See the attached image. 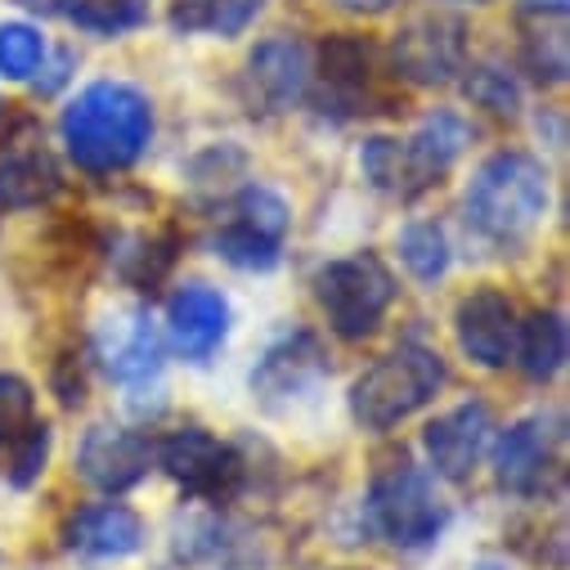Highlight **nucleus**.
Returning a JSON list of instances; mask_svg holds the SVG:
<instances>
[{
    "label": "nucleus",
    "mask_w": 570,
    "mask_h": 570,
    "mask_svg": "<svg viewBox=\"0 0 570 570\" xmlns=\"http://www.w3.org/2000/svg\"><path fill=\"white\" fill-rule=\"evenodd\" d=\"M450 382V368L441 351L422 342H400L382 360H373L355 382H351V417L360 432H395L417 409H426Z\"/></svg>",
    "instance_id": "nucleus-3"
},
{
    "label": "nucleus",
    "mask_w": 570,
    "mask_h": 570,
    "mask_svg": "<svg viewBox=\"0 0 570 570\" xmlns=\"http://www.w3.org/2000/svg\"><path fill=\"white\" fill-rule=\"evenodd\" d=\"M450 503L436 490V476L413 468L409 459H391L373 472L364 494V525L368 534L386 539L400 552L432 548L450 525Z\"/></svg>",
    "instance_id": "nucleus-4"
},
{
    "label": "nucleus",
    "mask_w": 570,
    "mask_h": 570,
    "mask_svg": "<svg viewBox=\"0 0 570 570\" xmlns=\"http://www.w3.org/2000/svg\"><path fill=\"white\" fill-rule=\"evenodd\" d=\"M360 171H364V180L377 189V194H386V198H395V203H413L417 198V189H413V180H409V163H404V145L395 135H368L364 145H360Z\"/></svg>",
    "instance_id": "nucleus-24"
},
{
    "label": "nucleus",
    "mask_w": 570,
    "mask_h": 570,
    "mask_svg": "<svg viewBox=\"0 0 570 570\" xmlns=\"http://www.w3.org/2000/svg\"><path fill=\"white\" fill-rule=\"evenodd\" d=\"M37 422V391L28 377L0 368V450L14 445Z\"/></svg>",
    "instance_id": "nucleus-29"
},
{
    "label": "nucleus",
    "mask_w": 570,
    "mask_h": 570,
    "mask_svg": "<svg viewBox=\"0 0 570 570\" xmlns=\"http://www.w3.org/2000/svg\"><path fill=\"white\" fill-rule=\"evenodd\" d=\"M176 234H130L126 252H117V274L130 283V288L154 293L167 278V269L176 265Z\"/></svg>",
    "instance_id": "nucleus-25"
},
{
    "label": "nucleus",
    "mask_w": 570,
    "mask_h": 570,
    "mask_svg": "<svg viewBox=\"0 0 570 570\" xmlns=\"http://www.w3.org/2000/svg\"><path fill=\"white\" fill-rule=\"evenodd\" d=\"M63 14L90 37H130L149 23V0H68Z\"/></svg>",
    "instance_id": "nucleus-26"
},
{
    "label": "nucleus",
    "mask_w": 570,
    "mask_h": 570,
    "mask_svg": "<svg viewBox=\"0 0 570 570\" xmlns=\"http://www.w3.org/2000/svg\"><path fill=\"white\" fill-rule=\"evenodd\" d=\"M50 445H55V432H50V422H32L28 432L10 445L14 450V459H10V485L14 490H32L37 481H41V472H46V463H50Z\"/></svg>",
    "instance_id": "nucleus-30"
},
{
    "label": "nucleus",
    "mask_w": 570,
    "mask_h": 570,
    "mask_svg": "<svg viewBox=\"0 0 570 570\" xmlns=\"http://www.w3.org/2000/svg\"><path fill=\"white\" fill-rule=\"evenodd\" d=\"M395 6V0H342V10H351V14H386Z\"/></svg>",
    "instance_id": "nucleus-32"
},
{
    "label": "nucleus",
    "mask_w": 570,
    "mask_h": 570,
    "mask_svg": "<svg viewBox=\"0 0 570 570\" xmlns=\"http://www.w3.org/2000/svg\"><path fill=\"white\" fill-rule=\"evenodd\" d=\"M468 99L494 117H517L521 112V86L512 77V68L503 63H476L468 72Z\"/></svg>",
    "instance_id": "nucleus-28"
},
{
    "label": "nucleus",
    "mask_w": 570,
    "mask_h": 570,
    "mask_svg": "<svg viewBox=\"0 0 570 570\" xmlns=\"http://www.w3.org/2000/svg\"><path fill=\"white\" fill-rule=\"evenodd\" d=\"M46 37L32 23H0V77L6 81H32L46 68Z\"/></svg>",
    "instance_id": "nucleus-27"
},
{
    "label": "nucleus",
    "mask_w": 570,
    "mask_h": 570,
    "mask_svg": "<svg viewBox=\"0 0 570 570\" xmlns=\"http://www.w3.org/2000/svg\"><path fill=\"white\" fill-rule=\"evenodd\" d=\"M525 68L539 77V81H566V32H561V23L557 28H539V32H530L525 37Z\"/></svg>",
    "instance_id": "nucleus-31"
},
{
    "label": "nucleus",
    "mask_w": 570,
    "mask_h": 570,
    "mask_svg": "<svg viewBox=\"0 0 570 570\" xmlns=\"http://www.w3.org/2000/svg\"><path fill=\"white\" fill-rule=\"evenodd\" d=\"M391 68L413 86H450L468 72V23L441 10L413 14L391 37Z\"/></svg>",
    "instance_id": "nucleus-10"
},
{
    "label": "nucleus",
    "mask_w": 570,
    "mask_h": 570,
    "mask_svg": "<svg viewBox=\"0 0 570 570\" xmlns=\"http://www.w3.org/2000/svg\"><path fill=\"white\" fill-rule=\"evenodd\" d=\"M293 229V207L269 185H243L229 207L220 229L212 234V252L229 261L234 269L247 274H269L283 261V243Z\"/></svg>",
    "instance_id": "nucleus-6"
},
{
    "label": "nucleus",
    "mask_w": 570,
    "mask_h": 570,
    "mask_svg": "<svg viewBox=\"0 0 570 570\" xmlns=\"http://www.w3.org/2000/svg\"><path fill=\"white\" fill-rule=\"evenodd\" d=\"M328 377V355L320 346L315 333L306 328H288L283 337H274L265 346V355L252 368V395L265 409H288L302 395H311L320 382Z\"/></svg>",
    "instance_id": "nucleus-15"
},
{
    "label": "nucleus",
    "mask_w": 570,
    "mask_h": 570,
    "mask_svg": "<svg viewBox=\"0 0 570 570\" xmlns=\"http://www.w3.org/2000/svg\"><path fill=\"white\" fill-rule=\"evenodd\" d=\"M561 441L566 417L561 413H530L512 422L494 441V476L517 499L548 494L552 481H561Z\"/></svg>",
    "instance_id": "nucleus-9"
},
{
    "label": "nucleus",
    "mask_w": 570,
    "mask_h": 570,
    "mask_svg": "<svg viewBox=\"0 0 570 570\" xmlns=\"http://www.w3.org/2000/svg\"><path fill=\"white\" fill-rule=\"evenodd\" d=\"M395 247H400V265L417 278V283H441L445 274H450V265H454V252H450V238H445V229L436 225V220H409L404 229H400V238H395Z\"/></svg>",
    "instance_id": "nucleus-23"
},
{
    "label": "nucleus",
    "mask_w": 570,
    "mask_h": 570,
    "mask_svg": "<svg viewBox=\"0 0 570 570\" xmlns=\"http://www.w3.org/2000/svg\"><path fill=\"white\" fill-rule=\"evenodd\" d=\"M63 548L86 561H126L145 548V521L126 503H86L63 521Z\"/></svg>",
    "instance_id": "nucleus-18"
},
{
    "label": "nucleus",
    "mask_w": 570,
    "mask_h": 570,
    "mask_svg": "<svg viewBox=\"0 0 570 570\" xmlns=\"http://www.w3.org/2000/svg\"><path fill=\"white\" fill-rule=\"evenodd\" d=\"M19 6H28V10H41V14H63V6H68V0H19Z\"/></svg>",
    "instance_id": "nucleus-33"
},
{
    "label": "nucleus",
    "mask_w": 570,
    "mask_h": 570,
    "mask_svg": "<svg viewBox=\"0 0 570 570\" xmlns=\"http://www.w3.org/2000/svg\"><path fill=\"white\" fill-rule=\"evenodd\" d=\"M77 476L117 499L126 490H135L139 481H145L158 463V445L149 432H135V426H121V422H95L90 432L77 441Z\"/></svg>",
    "instance_id": "nucleus-11"
},
{
    "label": "nucleus",
    "mask_w": 570,
    "mask_h": 570,
    "mask_svg": "<svg viewBox=\"0 0 570 570\" xmlns=\"http://www.w3.org/2000/svg\"><path fill=\"white\" fill-rule=\"evenodd\" d=\"M158 468L189 499H203V503H229L247 481L243 454L229 441L212 436L207 426H180V432H171L158 445Z\"/></svg>",
    "instance_id": "nucleus-8"
},
{
    "label": "nucleus",
    "mask_w": 570,
    "mask_h": 570,
    "mask_svg": "<svg viewBox=\"0 0 570 570\" xmlns=\"http://www.w3.org/2000/svg\"><path fill=\"white\" fill-rule=\"evenodd\" d=\"M459 351L481 368H508L517 342V306L499 288H472L454 311Z\"/></svg>",
    "instance_id": "nucleus-17"
},
{
    "label": "nucleus",
    "mask_w": 570,
    "mask_h": 570,
    "mask_svg": "<svg viewBox=\"0 0 570 570\" xmlns=\"http://www.w3.org/2000/svg\"><path fill=\"white\" fill-rule=\"evenodd\" d=\"M512 364L530 382H552L566 368V320L557 311H539L525 324H517Z\"/></svg>",
    "instance_id": "nucleus-22"
},
{
    "label": "nucleus",
    "mask_w": 570,
    "mask_h": 570,
    "mask_svg": "<svg viewBox=\"0 0 570 570\" xmlns=\"http://www.w3.org/2000/svg\"><path fill=\"white\" fill-rule=\"evenodd\" d=\"M400 283L391 274V265L377 252H351L337 256L328 265H320L315 274V297L320 311L328 320V328L342 342H364L377 333V324L386 320V311L395 306Z\"/></svg>",
    "instance_id": "nucleus-5"
},
{
    "label": "nucleus",
    "mask_w": 570,
    "mask_h": 570,
    "mask_svg": "<svg viewBox=\"0 0 570 570\" xmlns=\"http://www.w3.org/2000/svg\"><path fill=\"white\" fill-rule=\"evenodd\" d=\"M234 328V306L220 288L212 283H185L167 302V346L189 360V364H207Z\"/></svg>",
    "instance_id": "nucleus-16"
},
{
    "label": "nucleus",
    "mask_w": 570,
    "mask_h": 570,
    "mask_svg": "<svg viewBox=\"0 0 570 570\" xmlns=\"http://www.w3.org/2000/svg\"><path fill=\"white\" fill-rule=\"evenodd\" d=\"M373 50L360 37H328L315 55L311 68V95L324 117L351 121L360 112H373L377 90H373Z\"/></svg>",
    "instance_id": "nucleus-14"
},
{
    "label": "nucleus",
    "mask_w": 570,
    "mask_h": 570,
    "mask_svg": "<svg viewBox=\"0 0 570 570\" xmlns=\"http://www.w3.org/2000/svg\"><path fill=\"white\" fill-rule=\"evenodd\" d=\"M468 139H472V130H468V121H463L454 108L426 112V117L413 126V135L400 139V145H404V163H409V180H413L417 198H422L426 189H436V185L454 171V163H459L463 149H468Z\"/></svg>",
    "instance_id": "nucleus-19"
},
{
    "label": "nucleus",
    "mask_w": 570,
    "mask_h": 570,
    "mask_svg": "<svg viewBox=\"0 0 570 570\" xmlns=\"http://www.w3.org/2000/svg\"><path fill=\"white\" fill-rule=\"evenodd\" d=\"M472 570H512L503 557H481V561H472Z\"/></svg>",
    "instance_id": "nucleus-35"
},
{
    "label": "nucleus",
    "mask_w": 570,
    "mask_h": 570,
    "mask_svg": "<svg viewBox=\"0 0 570 570\" xmlns=\"http://www.w3.org/2000/svg\"><path fill=\"white\" fill-rule=\"evenodd\" d=\"M59 189H63V171L41 145H28L0 158V207L32 212L59 198Z\"/></svg>",
    "instance_id": "nucleus-20"
},
{
    "label": "nucleus",
    "mask_w": 570,
    "mask_h": 570,
    "mask_svg": "<svg viewBox=\"0 0 570 570\" xmlns=\"http://www.w3.org/2000/svg\"><path fill=\"white\" fill-rule=\"evenodd\" d=\"M311 68H315V50L293 37V32H274L265 37L238 77V95L243 108L252 117H278V112H293L306 95H311Z\"/></svg>",
    "instance_id": "nucleus-7"
},
{
    "label": "nucleus",
    "mask_w": 570,
    "mask_h": 570,
    "mask_svg": "<svg viewBox=\"0 0 570 570\" xmlns=\"http://www.w3.org/2000/svg\"><path fill=\"white\" fill-rule=\"evenodd\" d=\"M525 6H534L539 14H566V0H525Z\"/></svg>",
    "instance_id": "nucleus-34"
},
{
    "label": "nucleus",
    "mask_w": 570,
    "mask_h": 570,
    "mask_svg": "<svg viewBox=\"0 0 570 570\" xmlns=\"http://www.w3.org/2000/svg\"><path fill=\"white\" fill-rule=\"evenodd\" d=\"M494 413L485 400H463L459 409L441 413L426 422L422 432V454H426V468H432V476L450 481V485H463L476 476L481 459L490 454L494 445Z\"/></svg>",
    "instance_id": "nucleus-13"
},
{
    "label": "nucleus",
    "mask_w": 570,
    "mask_h": 570,
    "mask_svg": "<svg viewBox=\"0 0 570 570\" xmlns=\"http://www.w3.org/2000/svg\"><path fill=\"white\" fill-rule=\"evenodd\" d=\"M59 139L90 176L130 171L154 145V99L117 77L90 81L59 112Z\"/></svg>",
    "instance_id": "nucleus-1"
},
{
    "label": "nucleus",
    "mask_w": 570,
    "mask_h": 570,
    "mask_svg": "<svg viewBox=\"0 0 570 570\" xmlns=\"http://www.w3.org/2000/svg\"><path fill=\"white\" fill-rule=\"evenodd\" d=\"M269 0H171V32L180 37H198V32H212V37H243L261 14H265Z\"/></svg>",
    "instance_id": "nucleus-21"
},
{
    "label": "nucleus",
    "mask_w": 570,
    "mask_h": 570,
    "mask_svg": "<svg viewBox=\"0 0 570 570\" xmlns=\"http://www.w3.org/2000/svg\"><path fill=\"white\" fill-rule=\"evenodd\" d=\"M90 351L99 360V368L117 382V386H149L163 377V333L154 324V315L145 306H126V311H112L95 324V337H90Z\"/></svg>",
    "instance_id": "nucleus-12"
},
{
    "label": "nucleus",
    "mask_w": 570,
    "mask_h": 570,
    "mask_svg": "<svg viewBox=\"0 0 570 570\" xmlns=\"http://www.w3.org/2000/svg\"><path fill=\"white\" fill-rule=\"evenodd\" d=\"M552 207V180H548V167L521 149H499L490 154L472 180H468V194H463V220L468 229L490 243L494 252H521L543 216Z\"/></svg>",
    "instance_id": "nucleus-2"
}]
</instances>
